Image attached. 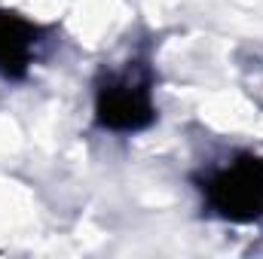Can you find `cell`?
Returning a JSON list of instances; mask_svg holds the SVG:
<instances>
[{
  "label": "cell",
  "instance_id": "1",
  "mask_svg": "<svg viewBox=\"0 0 263 259\" xmlns=\"http://www.w3.org/2000/svg\"><path fill=\"white\" fill-rule=\"evenodd\" d=\"M205 204L230 223H263V159L242 153L202 180Z\"/></svg>",
  "mask_w": 263,
  "mask_h": 259
},
{
  "label": "cell",
  "instance_id": "2",
  "mask_svg": "<svg viewBox=\"0 0 263 259\" xmlns=\"http://www.w3.org/2000/svg\"><path fill=\"white\" fill-rule=\"evenodd\" d=\"M95 122L107 131L135 134L156 122V107L150 98L147 79L117 76L98 85L95 92Z\"/></svg>",
  "mask_w": 263,
  "mask_h": 259
},
{
  "label": "cell",
  "instance_id": "3",
  "mask_svg": "<svg viewBox=\"0 0 263 259\" xmlns=\"http://www.w3.org/2000/svg\"><path fill=\"white\" fill-rule=\"evenodd\" d=\"M40 46V28L12 9H0V76L25 79Z\"/></svg>",
  "mask_w": 263,
  "mask_h": 259
}]
</instances>
